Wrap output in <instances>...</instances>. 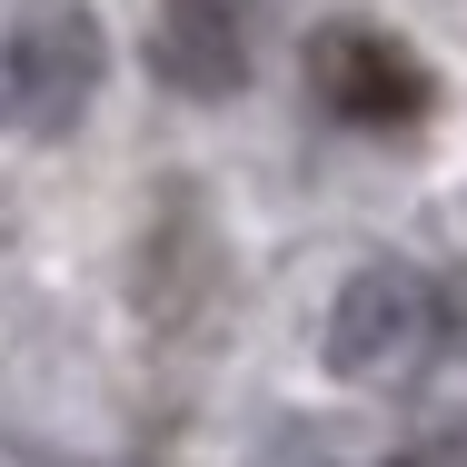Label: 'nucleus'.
Here are the masks:
<instances>
[{
	"mask_svg": "<svg viewBox=\"0 0 467 467\" xmlns=\"http://www.w3.org/2000/svg\"><path fill=\"white\" fill-rule=\"evenodd\" d=\"M99 10L90 0H30L20 10V30H10V60H0V90L10 109L40 130V140H60L99 90Z\"/></svg>",
	"mask_w": 467,
	"mask_h": 467,
	"instance_id": "1",
	"label": "nucleus"
},
{
	"mask_svg": "<svg viewBox=\"0 0 467 467\" xmlns=\"http://www.w3.org/2000/svg\"><path fill=\"white\" fill-rule=\"evenodd\" d=\"M308 90H318L328 119H348V130H408V119L428 109V70H418L408 40H388L368 20H328V30L308 40Z\"/></svg>",
	"mask_w": 467,
	"mask_h": 467,
	"instance_id": "2",
	"label": "nucleus"
},
{
	"mask_svg": "<svg viewBox=\"0 0 467 467\" xmlns=\"http://www.w3.org/2000/svg\"><path fill=\"white\" fill-rule=\"evenodd\" d=\"M438 338V288L418 269H358L328 308V368L338 378H388Z\"/></svg>",
	"mask_w": 467,
	"mask_h": 467,
	"instance_id": "3",
	"label": "nucleus"
},
{
	"mask_svg": "<svg viewBox=\"0 0 467 467\" xmlns=\"http://www.w3.org/2000/svg\"><path fill=\"white\" fill-rule=\"evenodd\" d=\"M150 60H160L170 90L229 99L239 80H249V0H160Z\"/></svg>",
	"mask_w": 467,
	"mask_h": 467,
	"instance_id": "4",
	"label": "nucleus"
},
{
	"mask_svg": "<svg viewBox=\"0 0 467 467\" xmlns=\"http://www.w3.org/2000/svg\"><path fill=\"white\" fill-rule=\"evenodd\" d=\"M398 467H467V418H438V428H428Z\"/></svg>",
	"mask_w": 467,
	"mask_h": 467,
	"instance_id": "5",
	"label": "nucleus"
}]
</instances>
